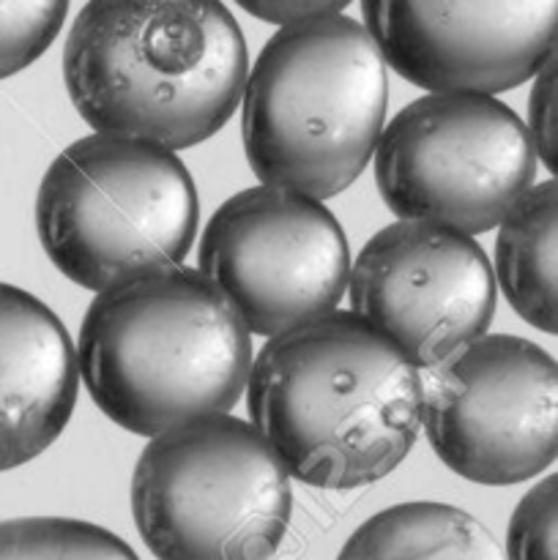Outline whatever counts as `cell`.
<instances>
[{
  "label": "cell",
  "instance_id": "cell-1",
  "mask_svg": "<svg viewBox=\"0 0 558 560\" xmlns=\"http://www.w3.org/2000/svg\"><path fill=\"white\" fill-rule=\"evenodd\" d=\"M244 392L288 476L321 490L386 479L421 430L419 370L353 312L268 339Z\"/></svg>",
  "mask_w": 558,
  "mask_h": 560
},
{
  "label": "cell",
  "instance_id": "cell-2",
  "mask_svg": "<svg viewBox=\"0 0 558 560\" xmlns=\"http://www.w3.org/2000/svg\"><path fill=\"white\" fill-rule=\"evenodd\" d=\"M249 55L222 0H88L63 44L71 104L96 135L200 145L241 104Z\"/></svg>",
  "mask_w": 558,
  "mask_h": 560
},
{
  "label": "cell",
  "instance_id": "cell-3",
  "mask_svg": "<svg viewBox=\"0 0 558 560\" xmlns=\"http://www.w3.org/2000/svg\"><path fill=\"white\" fill-rule=\"evenodd\" d=\"M96 408L131 435L156 438L239 405L252 334L189 266H159L96 293L74 348Z\"/></svg>",
  "mask_w": 558,
  "mask_h": 560
},
{
  "label": "cell",
  "instance_id": "cell-4",
  "mask_svg": "<svg viewBox=\"0 0 558 560\" xmlns=\"http://www.w3.org/2000/svg\"><path fill=\"white\" fill-rule=\"evenodd\" d=\"M388 109V66L345 14L282 25L246 71L241 140L263 186L337 197L372 162Z\"/></svg>",
  "mask_w": 558,
  "mask_h": 560
},
{
  "label": "cell",
  "instance_id": "cell-5",
  "mask_svg": "<svg viewBox=\"0 0 558 560\" xmlns=\"http://www.w3.org/2000/svg\"><path fill=\"white\" fill-rule=\"evenodd\" d=\"M200 200L186 164L162 145L88 135L53 159L36 191L44 255L69 282L102 293L189 255Z\"/></svg>",
  "mask_w": 558,
  "mask_h": 560
},
{
  "label": "cell",
  "instance_id": "cell-6",
  "mask_svg": "<svg viewBox=\"0 0 558 560\" xmlns=\"http://www.w3.org/2000/svg\"><path fill=\"white\" fill-rule=\"evenodd\" d=\"M290 514L288 470L230 413L151 438L131 474V517L156 560H271Z\"/></svg>",
  "mask_w": 558,
  "mask_h": 560
},
{
  "label": "cell",
  "instance_id": "cell-7",
  "mask_svg": "<svg viewBox=\"0 0 558 560\" xmlns=\"http://www.w3.org/2000/svg\"><path fill=\"white\" fill-rule=\"evenodd\" d=\"M375 184L388 211L479 235L534 186L536 153L512 107L481 93H427L381 131Z\"/></svg>",
  "mask_w": 558,
  "mask_h": 560
},
{
  "label": "cell",
  "instance_id": "cell-8",
  "mask_svg": "<svg viewBox=\"0 0 558 560\" xmlns=\"http://www.w3.org/2000/svg\"><path fill=\"white\" fill-rule=\"evenodd\" d=\"M419 381L427 441L460 479L509 487L556 463L558 372L539 345L485 334Z\"/></svg>",
  "mask_w": 558,
  "mask_h": 560
},
{
  "label": "cell",
  "instance_id": "cell-9",
  "mask_svg": "<svg viewBox=\"0 0 558 560\" xmlns=\"http://www.w3.org/2000/svg\"><path fill=\"white\" fill-rule=\"evenodd\" d=\"M197 260L246 331L266 339L337 312L348 290L342 224L321 200L279 186H252L224 200Z\"/></svg>",
  "mask_w": 558,
  "mask_h": 560
},
{
  "label": "cell",
  "instance_id": "cell-10",
  "mask_svg": "<svg viewBox=\"0 0 558 560\" xmlns=\"http://www.w3.org/2000/svg\"><path fill=\"white\" fill-rule=\"evenodd\" d=\"M353 315L381 331L416 370L443 364L485 337L496 277L470 235L430 222L377 230L350 262Z\"/></svg>",
  "mask_w": 558,
  "mask_h": 560
},
{
  "label": "cell",
  "instance_id": "cell-11",
  "mask_svg": "<svg viewBox=\"0 0 558 560\" xmlns=\"http://www.w3.org/2000/svg\"><path fill=\"white\" fill-rule=\"evenodd\" d=\"M386 66L430 93H496L556 55L558 0H361Z\"/></svg>",
  "mask_w": 558,
  "mask_h": 560
},
{
  "label": "cell",
  "instance_id": "cell-12",
  "mask_svg": "<svg viewBox=\"0 0 558 560\" xmlns=\"http://www.w3.org/2000/svg\"><path fill=\"white\" fill-rule=\"evenodd\" d=\"M77 355L63 320L0 282V474L42 457L77 405Z\"/></svg>",
  "mask_w": 558,
  "mask_h": 560
},
{
  "label": "cell",
  "instance_id": "cell-13",
  "mask_svg": "<svg viewBox=\"0 0 558 560\" xmlns=\"http://www.w3.org/2000/svg\"><path fill=\"white\" fill-rule=\"evenodd\" d=\"M558 186L534 184L498 224L496 273L512 310L528 326L556 334Z\"/></svg>",
  "mask_w": 558,
  "mask_h": 560
},
{
  "label": "cell",
  "instance_id": "cell-14",
  "mask_svg": "<svg viewBox=\"0 0 558 560\" xmlns=\"http://www.w3.org/2000/svg\"><path fill=\"white\" fill-rule=\"evenodd\" d=\"M337 560H507L496 536L449 503H397L361 523Z\"/></svg>",
  "mask_w": 558,
  "mask_h": 560
},
{
  "label": "cell",
  "instance_id": "cell-15",
  "mask_svg": "<svg viewBox=\"0 0 558 560\" xmlns=\"http://www.w3.org/2000/svg\"><path fill=\"white\" fill-rule=\"evenodd\" d=\"M0 560H140L113 530L74 517L0 520Z\"/></svg>",
  "mask_w": 558,
  "mask_h": 560
},
{
  "label": "cell",
  "instance_id": "cell-16",
  "mask_svg": "<svg viewBox=\"0 0 558 560\" xmlns=\"http://www.w3.org/2000/svg\"><path fill=\"white\" fill-rule=\"evenodd\" d=\"M69 0H0V80L36 63L63 27Z\"/></svg>",
  "mask_w": 558,
  "mask_h": 560
},
{
  "label": "cell",
  "instance_id": "cell-17",
  "mask_svg": "<svg viewBox=\"0 0 558 560\" xmlns=\"http://www.w3.org/2000/svg\"><path fill=\"white\" fill-rule=\"evenodd\" d=\"M558 476L523 495L507 530V560H558Z\"/></svg>",
  "mask_w": 558,
  "mask_h": 560
},
{
  "label": "cell",
  "instance_id": "cell-18",
  "mask_svg": "<svg viewBox=\"0 0 558 560\" xmlns=\"http://www.w3.org/2000/svg\"><path fill=\"white\" fill-rule=\"evenodd\" d=\"M528 96V131L536 162L545 164L553 175L558 170V120H556V55L545 60L534 77Z\"/></svg>",
  "mask_w": 558,
  "mask_h": 560
},
{
  "label": "cell",
  "instance_id": "cell-19",
  "mask_svg": "<svg viewBox=\"0 0 558 560\" xmlns=\"http://www.w3.org/2000/svg\"><path fill=\"white\" fill-rule=\"evenodd\" d=\"M246 14L268 22V25H293V22L315 20V16L342 14L353 0H235Z\"/></svg>",
  "mask_w": 558,
  "mask_h": 560
}]
</instances>
